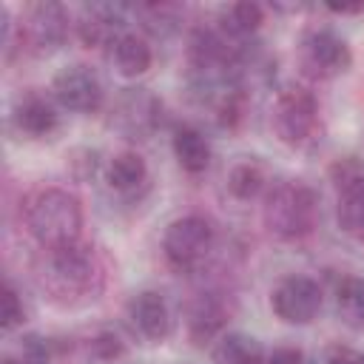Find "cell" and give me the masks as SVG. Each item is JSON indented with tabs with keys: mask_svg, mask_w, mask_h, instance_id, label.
<instances>
[{
	"mask_svg": "<svg viewBox=\"0 0 364 364\" xmlns=\"http://www.w3.org/2000/svg\"><path fill=\"white\" fill-rule=\"evenodd\" d=\"M40 284L46 293H51V299L65 304L94 299V293L102 284L94 250L82 247L80 242L46 250V259L40 264Z\"/></svg>",
	"mask_w": 364,
	"mask_h": 364,
	"instance_id": "6da1fadb",
	"label": "cell"
},
{
	"mask_svg": "<svg viewBox=\"0 0 364 364\" xmlns=\"http://www.w3.org/2000/svg\"><path fill=\"white\" fill-rule=\"evenodd\" d=\"M26 228L46 247L74 245L82 230L80 199L63 188H43L26 202Z\"/></svg>",
	"mask_w": 364,
	"mask_h": 364,
	"instance_id": "7a4b0ae2",
	"label": "cell"
},
{
	"mask_svg": "<svg viewBox=\"0 0 364 364\" xmlns=\"http://www.w3.org/2000/svg\"><path fill=\"white\" fill-rule=\"evenodd\" d=\"M318 216V202L313 188L304 182H282L276 185L262 208V219L270 236L282 242H299L313 233Z\"/></svg>",
	"mask_w": 364,
	"mask_h": 364,
	"instance_id": "3957f363",
	"label": "cell"
},
{
	"mask_svg": "<svg viewBox=\"0 0 364 364\" xmlns=\"http://www.w3.org/2000/svg\"><path fill=\"white\" fill-rule=\"evenodd\" d=\"M318 122V102L316 97L301 88L290 85L279 91L273 102V131L284 145H304Z\"/></svg>",
	"mask_w": 364,
	"mask_h": 364,
	"instance_id": "277c9868",
	"label": "cell"
},
{
	"mask_svg": "<svg viewBox=\"0 0 364 364\" xmlns=\"http://www.w3.org/2000/svg\"><path fill=\"white\" fill-rule=\"evenodd\" d=\"M213 245V228L205 216L188 213L168 225L162 236V250L171 267L176 270H193Z\"/></svg>",
	"mask_w": 364,
	"mask_h": 364,
	"instance_id": "5b68a950",
	"label": "cell"
},
{
	"mask_svg": "<svg viewBox=\"0 0 364 364\" xmlns=\"http://www.w3.org/2000/svg\"><path fill=\"white\" fill-rule=\"evenodd\" d=\"M336 216L347 236L364 242V162L341 159L333 165Z\"/></svg>",
	"mask_w": 364,
	"mask_h": 364,
	"instance_id": "8992f818",
	"label": "cell"
},
{
	"mask_svg": "<svg viewBox=\"0 0 364 364\" xmlns=\"http://www.w3.org/2000/svg\"><path fill=\"white\" fill-rule=\"evenodd\" d=\"M299 60H301V68L310 77L327 80V77H336V74L347 71L350 63H353V54H350L347 43L341 37H336L333 31H318L316 28V31H307L301 37Z\"/></svg>",
	"mask_w": 364,
	"mask_h": 364,
	"instance_id": "52a82bcc",
	"label": "cell"
},
{
	"mask_svg": "<svg viewBox=\"0 0 364 364\" xmlns=\"http://www.w3.org/2000/svg\"><path fill=\"white\" fill-rule=\"evenodd\" d=\"M273 313L287 324H310L321 310V287L307 276H287L273 287Z\"/></svg>",
	"mask_w": 364,
	"mask_h": 364,
	"instance_id": "ba28073f",
	"label": "cell"
},
{
	"mask_svg": "<svg viewBox=\"0 0 364 364\" xmlns=\"http://www.w3.org/2000/svg\"><path fill=\"white\" fill-rule=\"evenodd\" d=\"M51 94L54 100L77 114H94L102 105V82L88 65H68L54 74L51 80Z\"/></svg>",
	"mask_w": 364,
	"mask_h": 364,
	"instance_id": "9c48e42d",
	"label": "cell"
},
{
	"mask_svg": "<svg viewBox=\"0 0 364 364\" xmlns=\"http://www.w3.org/2000/svg\"><path fill=\"white\" fill-rule=\"evenodd\" d=\"M65 31H68V11L60 3H34L20 23V34L34 54L57 51L65 40Z\"/></svg>",
	"mask_w": 364,
	"mask_h": 364,
	"instance_id": "30bf717a",
	"label": "cell"
},
{
	"mask_svg": "<svg viewBox=\"0 0 364 364\" xmlns=\"http://www.w3.org/2000/svg\"><path fill=\"white\" fill-rule=\"evenodd\" d=\"M125 313H128L131 327L142 338H148V341H159V338H165L171 333V310H168V301L159 293H154V290L136 293L128 301Z\"/></svg>",
	"mask_w": 364,
	"mask_h": 364,
	"instance_id": "8fae6325",
	"label": "cell"
},
{
	"mask_svg": "<svg viewBox=\"0 0 364 364\" xmlns=\"http://www.w3.org/2000/svg\"><path fill=\"white\" fill-rule=\"evenodd\" d=\"M125 23V9L122 6H111V3H94L82 9V17L77 23L80 28V40L91 48L100 43H114L117 37H122L125 31H119Z\"/></svg>",
	"mask_w": 364,
	"mask_h": 364,
	"instance_id": "7c38bea8",
	"label": "cell"
},
{
	"mask_svg": "<svg viewBox=\"0 0 364 364\" xmlns=\"http://www.w3.org/2000/svg\"><path fill=\"white\" fill-rule=\"evenodd\" d=\"M14 122L23 134L28 136H48L51 131H57L60 117L54 111V105L40 97V94H26L17 100L14 105Z\"/></svg>",
	"mask_w": 364,
	"mask_h": 364,
	"instance_id": "4fadbf2b",
	"label": "cell"
},
{
	"mask_svg": "<svg viewBox=\"0 0 364 364\" xmlns=\"http://www.w3.org/2000/svg\"><path fill=\"white\" fill-rule=\"evenodd\" d=\"M225 327V307L216 296H199L188 310V336L193 344L213 341Z\"/></svg>",
	"mask_w": 364,
	"mask_h": 364,
	"instance_id": "5bb4252c",
	"label": "cell"
},
{
	"mask_svg": "<svg viewBox=\"0 0 364 364\" xmlns=\"http://www.w3.org/2000/svg\"><path fill=\"white\" fill-rule=\"evenodd\" d=\"M156 114H159V102L151 94H145L142 88L128 91L119 102V128L128 136H139L156 125V119H159Z\"/></svg>",
	"mask_w": 364,
	"mask_h": 364,
	"instance_id": "9a60e30c",
	"label": "cell"
},
{
	"mask_svg": "<svg viewBox=\"0 0 364 364\" xmlns=\"http://www.w3.org/2000/svg\"><path fill=\"white\" fill-rule=\"evenodd\" d=\"M111 57L122 77H142L154 63L151 46L139 34H131V31H125L122 37L111 43Z\"/></svg>",
	"mask_w": 364,
	"mask_h": 364,
	"instance_id": "2e32d148",
	"label": "cell"
},
{
	"mask_svg": "<svg viewBox=\"0 0 364 364\" xmlns=\"http://www.w3.org/2000/svg\"><path fill=\"white\" fill-rule=\"evenodd\" d=\"M173 156L176 162L188 171V173H202L208 165H210V145L208 139L202 136V131L191 128V125H179L173 131Z\"/></svg>",
	"mask_w": 364,
	"mask_h": 364,
	"instance_id": "e0dca14e",
	"label": "cell"
},
{
	"mask_svg": "<svg viewBox=\"0 0 364 364\" xmlns=\"http://www.w3.org/2000/svg\"><path fill=\"white\" fill-rule=\"evenodd\" d=\"M213 364H264L262 347L245 333H228L213 347Z\"/></svg>",
	"mask_w": 364,
	"mask_h": 364,
	"instance_id": "ac0fdd59",
	"label": "cell"
},
{
	"mask_svg": "<svg viewBox=\"0 0 364 364\" xmlns=\"http://www.w3.org/2000/svg\"><path fill=\"white\" fill-rule=\"evenodd\" d=\"M145 179H148V165H145V159H142L139 154H134V151L117 154V156L111 159V165H108V182H111V188H117V191H122V193L136 191Z\"/></svg>",
	"mask_w": 364,
	"mask_h": 364,
	"instance_id": "d6986e66",
	"label": "cell"
},
{
	"mask_svg": "<svg viewBox=\"0 0 364 364\" xmlns=\"http://www.w3.org/2000/svg\"><path fill=\"white\" fill-rule=\"evenodd\" d=\"M336 307L347 327L364 330V279L361 276L341 279V284L336 290Z\"/></svg>",
	"mask_w": 364,
	"mask_h": 364,
	"instance_id": "ffe728a7",
	"label": "cell"
},
{
	"mask_svg": "<svg viewBox=\"0 0 364 364\" xmlns=\"http://www.w3.org/2000/svg\"><path fill=\"white\" fill-rule=\"evenodd\" d=\"M264 20V11L259 3H230L228 9H222L219 14V23H222V31L228 37H250Z\"/></svg>",
	"mask_w": 364,
	"mask_h": 364,
	"instance_id": "44dd1931",
	"label": "cell"
},
{
	"mask_svg": "<svg viewBox=\"0 0 364 364\" xmlns=\"http://www.w3.org/2000/svg\"><path fill=\"white\" fill-rule=\"evenodd\" d=\"M262 188H264V173L256 162H239L228 173V191L236 199H253V196H259Z\"/></svg>",
	"mask_w": 364,
	"mask_h": 364,
	"instance_id": "7402d4cb",
	"label": "cell"
},
{
	"mask_svg": "<svg viewBox=\"0 0 364 364\" xmlns=\"http://www.w3.org/2000/svg\"><path fill=\"white\" fill-rule=\"evenodd\" d=\"M20 321H23V304H20V296H17V290L6 282V287H3V313H0V324H3V330L9 333V330H14Z\"/></svg>",
	"mask_w": 364,
	"mask_h": 364,
	"instance_id": "603a6c76",
	"label": "cell"
},
{
	"mask_svg": "<svg viewBox=\"0 0 364 364\" xmlns=\"http://www.w3.org/2000/svg\"><path fill=\"white\" fill-rule=\"evenodd\" d=\"M91 350H94V355H100V358H114V355L122 353V344H119V338H117L114 333H102V336H97V338L91 341Z\"/></svg>",
	"mask_w": 364,
	"mask_h": 364,
	"instance_id": "cb8c5ba5",
	"label": "cell"
},
{
	"mask_svg": "<svg viewBox=\"0 0 364 364\" xmlns=\"http://www.w3.org/2000/svg\"><path fill=\"white\" fill-rule=\"evenodd\" d=\"M264 364H301V353L296 347H276L264 358Z\"/></svg>",
	"mask_w": 364,
	"mask_h": 364,
	"instance_id": "d4e9b609",
	"label": "cell"
},
{
	"mask_svg": "<svg viewBox=\"0 0 364 364\" xmlns=\"http://www.w3.org/2000/svg\"><path fill=\"white\" fill-rule=\"evenodd\" d=\"M327 364H361V353H353L350 347H336L327 355Z\"/></svg>",
	"mask_w": 364,
	"mask_h": 364,
	"instance_id": "484cf974",
	"label": "cell"
},
{
	"mask_svg": "<svg viewBox=\"0 0 364 364\" xmlns=\"http://www.w3.org/2000/svg\"><path fill=\"white\" fill-rule=\"evenodd\" d=\"M327 9L333 14H361L364 11V3H327Z\"/></svg>",
	"mask_w": 364,
	"mask_h": 364,
	"instance_id": "4316f807",
	"label": "cell"
},
{
	"mask_svg": "<svg viewBox=\"0 0 364 364\" xmlns=\"http://www.w3.org/2000/svg\"><path fill=\"white\" fill-rule=\"evenodd\" d=\"M361 364H364V355H361Z\"/></svg>",
	"mask_w": 364,
	"mask_h": 364,
	"instance_id": "83f0119b",
	"label": "cell"
}]
</instances>
